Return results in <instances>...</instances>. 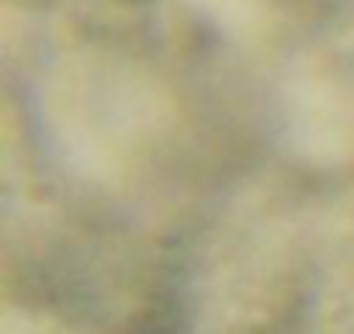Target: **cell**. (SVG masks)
Masks as SVG:
<instances>
[{
	"label": "cell",
	"mask_w": 354,
	"mask_h": 334,
	"mask_svg": "<svg viewBox=\"0 0 354 334\" xmlns=\"http://www.w3.org/2000/svg\"><path fill=\"white\" fill-rule=\"evenodd\" d=\"M198 21L230 35V39H254L271 21V0H177Z\"/></svg>",
	"instance_id": "obj_3"
},
{
	"label": "cell",
	"mask_w": 354,
	"mask_h": 334,
	"mask_svg": "<svg viewBox=\"0 0 354 334\" xmlns=\"http://www.w3.org/2000/svg\"><path fill=\"white\" fill-rule=\"evenodd\" d=\"M35 118L59 164L97 185H122L146 171L181 129L174 91L146 60L94 42L46 60Z\"/></svg>",
	"instance_id": "obj_1"
},
{
	"label": "cell",
	"mask_w": 354,
	"mask_h": 334,
	"mask_svg": "<svg viewBox=\"0 0 354 334\" xmlns=\"http://www.w3.org/2000/svg\"><path fill=\"white\" fill-rule=\"evenodd\" d=\"M274 129L309 160L354 157V53L319 46L295 56L274 84Z\"/></svg>",
	"instance_id": "obj_2"
}]
</instances>
